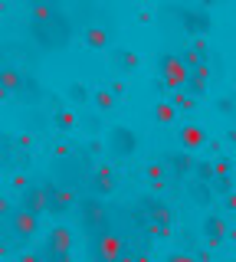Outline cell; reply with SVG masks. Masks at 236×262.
I'll return each instance as SVG.
<instances>
[{"mask_svg":"<svg viewBox=\"0 0 236 262\" xmlns=\"http://www.w3.org/2000/svg\"><path fill=\"white\" fill-rule=\"evenodd\" d=\"M27 33H30V39H33L39 49L56 53V49L69 46V39H72V23H69L66 13L53 10L50 16H43V20H30V30H27Z\"/></svg>","mask_w":236,"mask_h":262,"instance_id":"6da1fadb","label":"cell"},{"mask_svg":"<svg viewBox=\"0 0 236 262\" xmlns=\"http://www.w3.org/2000/svg\"><path fill=\"white\" fill-rule=\"evenodd\" d=\"M50 184L53 187H62V190H76L79 184H85L89 180V164L82 158H76V154H69L66 147H59V158L53 161L50 167Z\"/></svg>","mask_w":236,"mask_h":262,"instance_id":"7a4b0ae2","label":"cell"},{"mask_svg":"<svg viewBox=\"0 0 236 262\" xmlns=\"http://www.w3.org/2000/svg\"><path fill=\"white\" fill-rule=\"evenodd\" d=\"M105 151H109L112 158H118V161H128V158H132V154L138 151V138H135V131H132V128H125V125L109 128V131H105Z\"/></svg>","mask_w":236,"mask_h":262,"instance_id":"3957f363","label":"cell"},{"mask_svg":"<svg viewBox=\"0 0 236 262\" xmlns=\"http://www.w3.org/2000/svg\"><path fill=\"white\" fill-rule=\"evenodd\" d=\"M121 252H125V243H121V236L112 233V229H102V233L89 243V256H92V262H115Z\"/></svg>","mask_w":236,"mask_h":262,"instance_id":"277c9868","label":"cell"},{"mask_svg":"<svg viewBox=\"0 0 236 262\" xmlns=\"http://www.w3.org/2000/svg\"><path fill=\"white\" fill-rule=\"evenodd\" d=\"M36 216H30L27 210H10L7 213V223H4V236L7 239H17V243H27V239H33L36 236Z\"/></svg>","mask_w":236,"mask_h":262,"instance_id":"5b68a950","label":"cell"},{"mask_svg":"<svg viewBox=\"0 0 236 262\" xmlns=\"http://www.w3.org/2000/svg\"><path fill=\"white\" fill-rule=\"evenodd\" d=\"M138 213L144 216L148 226H174V210L158 196H141L138 200Z\"/></svg>","mask_w":236,"mask_h":262,"instance_id":"8992f818","label":"cell"},{"mask_svg":"<svg viewBox=\"0 0 236 262\" xmlns=\"http://www.w3.org/2000/svg\"><path fill=\"white\" fill-rule=\"evenodd\" d=\"M187 76H190V69L184 66L181 56H174V53L161 56V79H164L170 89H184L187 85Z\"/></svg>","mask_w":236,"mask_h":262,"instance_id":"52a82bcc","label":"cell"},{"mask_svg":"<svg viewBox=\"0 0 236 262\" xmlns=\"http://www.w3.org/2000/svg\"><path fill=\"white\" fill-rule=\"evenodd\" d=\"M184 13H187V7H181V4H161L158 10H154V20H158L161 33H181L184 30Z\"/></svg>","mask_w":236,"mask_h":262,"instance_id":"ba28073f","label":"cell"},{"mask_svg":"<svg viewBox=\"0 0 236 262\" xmlns=\"http://www.w3.org/2000/svg\"><path fill=\"white\" fill-rule=\"evenodd\" d=\"M79 220H82L85 229H105V203L99 196H85L82 203H79Z\"/></svg>","mask_w":236,"mask_h":262,"instance_id":"9c48e42d","label":"cell"},{"mask_svg":"<svg viewBox=\"0 0 236 262\" xmlns=\"http://www.w3.org/2000/svg\"><path fill=\"white\" fill-rule=\"evenodd\" d=\"M20 210H27L30 216H36L39 220V213H46L50 210V184H43V187H27L23 190V207Z\"/></svg>","mask_w":236,"mask_h":262,"instance_id":"30bf717a","label":"cell"},{"mask_svg":"<svg viewBox=\"0 0 236 262\" xmlns=\"http://www.w3.org/2000/svg\"><path fill=\"white\" fill-rule=\"evenodd\" d=\"M184 30L187 33H194V36H207V30H210V13L197 10V7H187V13H184Z\"/></svg>","mask_w":236,"mask_h":262,"instance_id":"8fae6325","label":"cell"},{"mask_svg":"<svg viewBox=\"0 0 236 262\" xmlns=\"http://www.w3.org/2000/svg\"><path fill=\"white\" fill-rule=\"evenodd\" d=\"M69 249H72V233L66 226H56L46 239V256H66Z\"/></svg>","mask_w":236,"mask_h":262,"instance_id":"7c38bea8","label":"cell"},{"mask_svg":"<svg viewBox=\"0 0 236 262\" xmlns=\"http://www.w3.org/2000/svg\"><path fill=\"white\" fill-rule=\"evenodd\" d=\"M72 203H76V196H72V190H62V187H53L50 184V210L46 213H53V216H62Z\"/></svg>","mask_w":236,"mask_h":262,"instance_id":"4fadbf2b","label":"cell"},{"mask_svg":"<svg viewBox=\"0 0 236 262\" xmlns=\"http://www.w3.org/2000/svg\"><path fill=\"white\" fill-rule=\"evenodd\" d=\"M89 187L95 190V196L109 193L112 187H115V177H112V167H95V170H89Z\"/></svg>","mask_w":236,"mask_h":262,"instance_id":"5bb4252c","label":"cell"},{"mask_svg":"<svg viewBox=\"0 0 236 262\" xmlns=\"http://www.w3.org/2000/svg\"><path fill=\"white\" fill-rule=\"evenodd\" d=\"M207 76H210L207 62H200V66H194V69H190V76H187V89H190V98H200L203 92H207Z\"/></svg>","mask_w":236,"mask_h":262,"instance_id":"9a60e30c","label":"cell"},{"mask_svg":"<svg viewBox=\"0 0 236 262\" xmlns=\"http://www.w3.org/2000/svg\"><path fill=\"white\" fill-rule=\"evenodd\" d=\"M226 223H223V216H207V223H203V236L210 239V246H220L226 239Z\"/></svg>","mask_w":236,"mask_h":262,"instance_id":"2e32d148","label":"cell"},{"mask_svg":"<svg viewBox=\"0 0 236 262\" xmlns=\"http://www.w3.org/2000/svg\"><path fill=\"white\" fill-rule=\"evenodd\" d=\"M187 196H190V200H197L200 207H210V200H213V193H210V184H203V180H197V177L187 184Z\"/></svg>","mask_w":236,"mask_h":262,"instance_id":"e0dca14e","label":"cell"},{"mask_svg":"<svg viewBox=\"0 0 236 262\" xmlns=\"http://www.w3.org/2000/svg\"><path fill=\"white\" fill-rule=\"evenodd\" d=\"M203 141H207V135H203V128L200 125H187L181 131V144L187 147V151H194V147H200Z\"/></svg>","mask_w":236,"mask_h":262,"instance_id":"ac0fdd59","label":"cell"},{"mask_svg":"<svg viewBox=\"0 0 236 262\" xmlns=\"http://www.w3.org/2000/svg\"><path fill=\"white\" fill-rule=\"evenodd\" d=\"M20 85H23V76L17 69H4L0 72V89H4V92H17Z\"/></svg>","mask_w":236,"mask_h":262,"instance_id":"d6986e66","label":"cell"},{"mask_svg":"<svg viewBox=\"0 0 236 262\" xmlns=\"http://www.w3.org/2000/svg\"><path fill=\"white\" fill-rule=\"evenodd\" d=\"M167 167L170 170H174V174H190V167H194V161L190 158H187V154H170V158H167Z\"/></svg>","mask_w":236,"mask_h":262,"instance_id":"ffe728a7","label":"cell"},{"mask_svg":"<svg viewBox=\"0 0 236 262\" xmlns=\"http://www.w3.org/2000/svg\"><path fill=\"white\" fill-rule=\"evenodd\" d=\"M85 43L95 46V49H105V46H109V33H105L102 27H89L85 30Z\"/></svg>","mask_w":236,"mask_h":262,"instance_id":"44dd1931","label":"cell"},{"mask_svg":"<svg viewBox=\"0 0 236 262\" xmlns=\"http://www.w3.org/2000/svg\"><path fill=\"white\" fill-rule=\"evenodd\" d=\"M112 62L118 66V69H135L138 59H135V53H128V49H118L115 56H112Z\"/></svg>","mask_w":236,"mask_h":262,"instance_id":"7402d4cb","label":"cell"},{"mask_svg":"<svg viewBox=\"0 0 236 262\" xmlns=\"http://www.w3.org/2000/svg\"><path fill=\"white\" fill-rule=\"evenodd\" d=\"M154 118H158L161 125H167V121H174V105H170V102L158 105V108H154Z\"/></svg>","mask_w":236,"mask_h":262,"instance_id":"603a6c76","label":"cell"},{"mask_svg":"<svg viewBox=\"0 0 236 262\" xmlns=\"http://www.w3.org/2000/svg\"><path fill=\"white\" fill-rule=\"evenodd\" d=\"M95 105H99L102 112H109L112 105H115V92H95Z\"/></svg>","mask_w":236,"mask_h":262,"instance_id":"cb8c5ba5","label":"cell"},{"mask_svg":"<svg viewBox=\"0 0 236 262\" xmlns=\"http://www.w3.org/2000/svg\"><path fill=\"white\" fill-rule=\"evenodd\" d=\"M56 10V7H50V4H36L33 10H30V16H33V20H43V16H50Z\"/></svg>","mask_w":236,"mask_h":262,"instance_id":"d4e9b609","label":"cell"},{"mask_svg":"<svg viewBox=\"0 0 236 262\" xmlns=\"http://www.w3.org/2000/svg\"><path fill=\"white\" fill-rule=\"evenodd\" d=\"M148 174H151V180H154V187H164V167H161V164H154Z\"/></svg>","mask_w":236,"mask_h":262,"instance_id":"484cf974","label":"cell"},{"mask_svg":"<svg viewBox=\"0 0 236 262\" xmlns=\"http://www.w3.org/2000/svg\"><path fill=\"white\" fill-rule=\"evenodd\" d=\"M174 105H181V108H194V105H197V98H190V95L177 92V98H174Z\"/></svg>","mask_w":236,"mask_h":262,"instance_id":"4316f807","label":"cell"},{"mask_svg":"<svg viewBox=\"0 0 236 262\" xmlns=\"http://www.w3.org/2000/svg\"><path fill=\"white\" fill-rule=\"evenodd\" d=\"M69 98H72V102H85V98H89V92H85L82 85H72V89H69Z\"/></svg>","mask_w":236,"mask_h":262,"instance_id":"83f0119b","label":"cell"},{"mask_svg":"<svg viewBox=\"0 0 236 262\" xmlns=\"http://www.w3.org/2000/svg\"><path fill=\"white\" fill-rule=\"evenodd\" d=\"M148 233L154 239H164V236H170V226H148Z\"/></svg>","mask_w":236,"mask_h":262,"instance_id":"f1b7e54d","label":"cell"},{"mask_svg":"<svg viewBox=\"0 0 236 262\" xmlns=\"http://www.w3.org/2000/svg\"><path fill=\"white\" fill-rule=\"evenodd\" d=\"M56 125H59V128H72V115L69 112H59V115H56Z\"/></svg>","mask_w":236,"mask_h":262,"instance_id":"f546056e","label":"cell"},{"mask_svg":"<svg viewBox=\"0 0 236 262\" xmlns=\"http://www.w3.org/2000/svg\"><path fill=\"white\" fill-rule=\"evenodd\" d=\"M167 262H197V256H187V252H174V256H167Z\"/></svg>","mask_w":236,"mask_h":262,"instance_id":"4dcf8cb0","label":"cell"},{"mask_svg":"<svg viewBox=\"0 0 236 262\" xmlns=\"http://www.w3.org/2000/svg\"><path fill=\"white\" fill-rule=\"evenodd\" d=\"M220 112L230 115V112H233V98H220Z\"/></svg>","mask_w":236,"mask_h":262,"instance_id":"1f68e13d","label":"cell"},{"mask_svg":"<svg viewBox=\"0 0 236 262\" xmlns=\"http://www.w3.org/2000/svg\"><path fill=\"white\" fill-rule=\"evenodd\" d=\"M43 262H72V256H69V252H66V256H46Z\"/></svg>","mask_w":236,"mask_h":262,"instance_id":"d6a6232c","label":"cell"},{"mask_svg":"<svg viewBox=\"0 0 236 262\" xmlns=\"http://www.w3.org/2000/svg\"><path fill=\"white\" fill-rule=\"evenodd\" d=\"M7 213H10V200H7V196H0V216H7Z\"/></svg>","mask_w":236,"mask_h":262,"instance_id":"836d02e7","label":"cell"},{"mask_svg":"<svg viewBox=\"0 0 236 262\" xmlns=\"http://www.w3.org/2000/svg\"><path fill=\"white\" fill-rule=\"evenodd\" d=\"M20 262H43V259H39L36 252H27V256H20Z\"/></svg>","mask_w":236,"mask_h":262,"instance_id":"e575fe53","label":"cell"},{"mask_svg":"<svg viewBox=\"0 0 236 262\" xmlns=\"http://www.w3.org/2000/svg\"><path fill=\"white\" fill-rule=\"evenodd\" d=\"M115 262H138V259H135V256H128V252H121V256H118Z\"/></svg>","mask_w":236,"mask_h":262,"instance_id":"d590c367","label":"cell"},{"mask_svg":"<svg viewBox=\"0 0 236 262\" xmlns=\"http://www.w3.org/2000/svg\"><path fill=\"white\" fill-rule=\"evenodd\" d=\"M4 223H7V216H0V233H4Z\"/></svg>","mask_w":236,"mask_h":262,"instance_id":"8d00e7d4","label":"cell"},{"mask_svg":"<svg viewBox=\"0 0 236 262\" xmlns=\"http://www.w3.org/2000/svg\"><path fill=\"white\" fill-rule=\"evenodd\" d=\"M4 95H7V92H4V89H0V98H4Z\"/></svg>","mask_w":236,"mask_h":262,"instance_id":"74e56055","label":"cell"},{"mask_svg":"<svg viewBox=\"0 0 236 262\" xmlns=\"http://www.w3.org/2000/svg\"><path fill=\"white\" fill-rule=\"evenodd\" d=\"M0 49H4V46H0ZM0 56H4V53H0Z\"/></svg>","mask_w":236,"mask_h":262,"instance_id":"f35d334b","label":"cell"}]
</instances>
